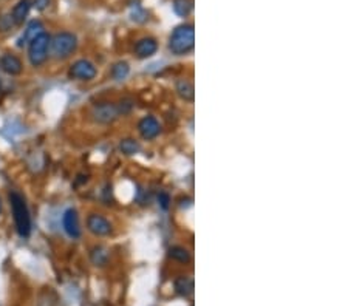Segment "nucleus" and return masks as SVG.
<instances>
[{
	"label": "nucleus",
	"mask_w": 348,
	"mask_h": 306,
	"mask_svg": "<svg viewBox=\"0 0 348 306\" xmlns=\"http://www.w3.org/2000/svg\"><path fill=\"white\" fill-rule=\"evenodd\" d=\"M62 226L70 238L78 240L81 237V224H79V215L76 209H67L64 212Z\"/></svg>",
	"instance_id": "nucleus-8"
},
{
	"label": "nucleus",
	"mask_w": 348,
	"mask_h": 306,
	"mask_svg": "<svg viewBox=\"0 0 348 306\" xmlns=\"http://www.w3.org/2000/svg\"><path fill=\"white\" fill-rule=\"evenodd\" d=\"M0 210H2V201H0Z\"/></svg>",
	"instance_id": "nucleus-25"
},
{
	"label": "nucleus",
	"mask_w": 348,
	"mask_h": 306,
	"mask_svg": "<svg viewBox=\"0 0 348 306\" xmlns=\"http://www.w3.org/2000/svg\"><path fill=\"white\" fill-rule=\"evenodd\" d=\"M175 291L181 297H189L194 292V280L189 277H178L175 280Z\"/></svg>",
	"instance_id": "nucleus-16"
},
{
	"label": "nucleus",
	"mask_w": 348,
	"mask_h": 306,
	"mask_svg": "<svg viewBox=\"0 0 348 306\" xmlns=\"http://www.w3.org/2000/svg\"><path fill=\"white\" fill-rule=\"evenodd\" d=\"M31 6H33L31 0H19V2L16 3V6L13 8V13H11L14 25H22L25 22V19L28 17V14H30V11H31Z\"/></svg>",
	"instance_id": "nucleus-12"
},
{
	"label": "nucleus",
	"mask_w": 348,
	"mask_h": 306,
	"mask_svg": "<svg viewBox=\"0 0 348 306\" xmlns=\"http://www.w3.org/2000/svg\"><path fill=\"white\" fill-rule=\"evenodd\" d=\"M44 33V25H42V22L41 20H31L30 23H28V26H26V30H25V33H23V36H22V39H21V42H19V45H25V43H30L33 39H36L37 36L39 34H42Z\"/></svg>",
	"instance_id": "nucleus-13"
},
{
	"label": "nucleus",
	"mask_w": 348,
	"mask_h": 306,
	"mask_svg": "<svg viewBox=\"0 0 348 306\" xmlns=\"http://www.w3.org/2000/svg\"><path fill=\"white\" fill-rule=\"evenodd\" d=\"M50 48L54 59H67L78 48V37L68 31L58 33L50 39Z\"/></svg>",
	"instance_id": "nucleus-3"
},
{
	"label": "nucleus",
	"mask_w": 348,
	"mask_h": 306,
	"mask_svg": "<svg viewBox=\"0 0 348 306\" xmlns=\"http://www.w3.org/2000/svg\"><path fill=\"white\" fill-rule=\"evenodd\" d=\"M91 116L98 124H111L119 118L118 107L111 102H99L91 110Z\"/></svg>",
	"instance_id": "nucleus-5"
},
{
	"label": "nucleus",
	"mask_w": 348,
	"mask_h": 306,
	"mask_svg": "<svg viewBox=\"0 0 348 306\" xmlns=\"http://www.w3.org/2000/svg\"><path fill=\"white\" fill-rule=\"evenodd\" d=\"M68 74H70V78L78 79V81H91L96 78L98 70L93 62H90L87 59H79L70 67Z\"/></svg>",
	"instance_id": "nucleus-6"
},
{
	"label": "nucleus",
	"mask_w": 348,
	"mask_h": 306,
	"mask_svg": "<svg viewBox=\"0 0 348 306\" xmlns=\"http://www.w3.org/2000/svg\"><path fill=\"white\" fill-rule=\"evenodd\" d=\"M158 50V42L153 37H143L135 43V54L138 59H147Z\"/></svg>",
	"instance_id": "nucleus-11"
},
{
	"label": "nucleus",
	"mask_w": 348,
	"mask_h": 306,
	"mask_svg": "<svg viewBox=\"0 0 348 306\" xmlns=\"http://www.w3.org/2000/svg\"><path fill=\"white\" fill-rule=\"evenodd\" d=\"M46 5H48V0H34V6L41 11L46 8Z\"/></svg>",
	"instance_id": "nucleus-24"
},
{
	"label": "nucleus",
	"mask_w": 348,
	"mask_h": 306,
	"mask_svg": "<svg viewBox=\"0 0 348 306\" xmlns=\"http://www.w3.org/2000/svg\"><path fill=\"white\" fill-rule=\"evenodd\" d=\"M0 70L3 73L9 74V76H17V74H21L22 70H23V65H22V61L17 58L14 54H3L2 58H0Z\"/></svg>",
	"instance_id": "nucleus-10"
},
{
	"label": "nucleus",
	"mask_w": 348,
	"mask_h": 306,
	"mask_svg": "<svg viewBox=\"0 0 348 306\" xmlns=\"http://www.w3.org/2000/svg\"><path fill=\"white\" fill-rule=\"evenodd\" d=\"M138 132L143 136V139L150 141V139H155L161 133V124H159L158 119L153 116H144L138 122Z\"/></svg>",
	"instance_id": "nucleus-9"
},
{
	"label": "nucleus",
	"mask_w": 348,
	"mask_h": 306,
	"mask_svg": "<svg viewBox=\"0 0 348 306\" xmlns=\"http://www.w3.org/2000/svg\"><path fill=\"white\" fill-rule=\"evenodd\" d=\"M176 93L178 96H180L183 101H187V102H192L194 101V96H195V90H194V83L187 79H180L176 81Z\"/></svg>",
	"instance_id": "nucleus-14"
},
{
	"label": "nucleus",
	"mask_w": 348,
	"mask_h": 306,
	"mask_svg": "<svg viewBox=\"0 0 348 306\" xmlns=\"http://www.w3.org/2000/svg\"><path fill=\"white\" fill-rule=\"evenodd\" d=\"M172 6H174L175 14H178L180 17H187L192 13L194 3L192 0H174Z\"/></svg>",
	"instance_id": "nucleus-18"
},
{
	"label": "nucleus",
	"mask_w": 348,
	"mask_h": 306,
	"mask_svg": "<svg viewBox=\"0 0 348 306\" xmlns=\"http://www.w3.org/2000/svg\"><path fill=\"white\" fill-rule=\"evenodd\" d=\"M116 107H118V111H119V116L127 115L131 111V108H133V102H131L130 99H124V101H121L119 105H116Z\"/></svg>",
	"instance_id": "nucleus-22"
},
{
	"label": "nucleus",
	"mask_w": 348,
	"mask_h": 306,
	"mask_svg": "<svg viewBox=\"0 0 348 306\" xmlns=\"http://www.w3.org/2000/svg\"><path fill=\"white\" fill-rule=\"evenodd\" d=\"M13 26H14V22H13L11 14L0 16V31H9Z\"/></svg>",
	"instance_id": "nucleus-21"
},
{
	"label": "nucleus",
	"mask_w": 348,
	"mask_h": 306,
	"mask_svg": "<svg viewBox=\"0 0 348 306\" xmlns=\"http://www.w3.org/2000/svg\"><path fill=\"white\" fill-rule=\"evenodd\" d=\"M87 229L96 237H107L111 234V223L106 218L99 215V213H90L87 218Z\"/></svg>",
	"instance_id": "nucleus-7"
},
{
	"label": "nucleus",
	"mask_w": 348,
	"mask_h": 306,
	"mask_svg": "<svg viewBox=\"0 0 348 306\" xmlns=\"http://www.w3.org/2000/svg\"><path fill=\"white\" fill-rule=\"evenodd\" d=\"M119 150L126 156H133L141 150V145H139L138 141H135V139L127 138V139H122V141L119 143Z\"/></svg>",
	"instance_id": "nucleus-17"
},
{
	"label": "nucleus",
	"mask_w": 348,
	"mask_h": 306,
	"mask_svg": "<svg viewBox=\"0 0 348 306\" xmlns=\"http://www.w3.org/2000/svg\"><path fill=\"white\" fill-rule=\"evenodd\" d=\"M158 203H159V206H161V209L167 210L169 206H171V197H169L166 192H161L158 195Z\"/></svg>",
	"instance_id": "nucleus-23"
},
{
	"label": "nucleus",
	"mask_w": 348,
	"mask_h": 306,
	"mask_svg": "<svg viewBox=\"0 0 348 306\" xmlns=\"http://www.w3.org/2000/svg\"><path fill=\"white\" fill-rule=\"evenodd\" d=\"M109 249L104 246H95L90 250V260L95 266H106L109 262Z\"/></svg>",
	"instance_id": "nucleus-15"
},
{
	"label": "nucleus",
	"mask_w": 348,
	"mask_h": 306,
	"mask_svg": "<svg viewBox=\"0 0 348 306\" xmlns=\"http://www.w3.org/2000/svg\"><path fill=\"white\" fill-rule=\"evenodd\" d=\"M129 71H130V67L127 62H118L113 65V68H111V78L115 81H122L129 76Z\"/></svg>",
	"instance_id": "nucleus-20"
},
{
	"label": "nucleus",
	"mask_w": 348,
	"mask_h": 306,
	"mask_svg": "<svg viewBox=\"0 0 348 306\" xmlns=\"http://www.w3.org/2000/svg\"><path fill=\"white\" fill-rule=\"evenodd\" d=\"M9 204H11L13 209V217L16 223V229L19 232V235L26 238L31 234V217L30 210L26 207V203L23 200L22 195H19L17 192L9 193Z\"/></svg>",
	"instance_id": "nucleus-2"
},
{
	"label": "nucleus",
	"mask_w": 348,
	"mask_h": 306,
	"mask_svg": "<svg viewBox=\"0 0 348 306\" xmlns=\"http://www.w3.org/2000/svg\"><path fill=\"white\" fill-rule=\"evenodd\" d=\"M169 257L172 260H176V262H180V263H189V260H191L189 250L183 246H174L169 249Z\"/></svg>",
	"instance_id": "nucleus-19"
},
{
	"label": "nucleus",
	"mask_w": 348,
	"mask_h": 306,
	"mask_svg": "<svg viewBox=\"0 0 348 306\" xmlns=\"http://www.w3.org/2000/svg\"><path fill=\"white\" fill-rule=\"evenodd\" d=\"M195 45V30L192 23L178 25L169 39V50L175 56L189 54Z\"/></svg>",
	"instance_id": "nucleus-1"
},
{
	"label": "nucleus",
	"mask_w": 348,
	"mask_h": 306,
	"mask_svg": "<svg viewBox=\"0 0 348 306\" xmlns=\"http://www.w3.org/2000/svg\"><path fill=\"white\" fill-rule=\"evenodd\" d=\"M50 39L51 37L45 31L33 39L28 46V59H30L33 67H41V65L48 58V48H50Z\"/></svg>",
	"instance_id": "nucleus-4"
}]
</instances>
